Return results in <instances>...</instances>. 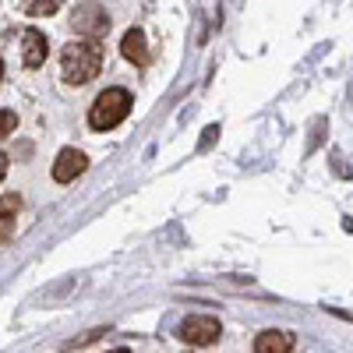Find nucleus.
I'll return each instance as SVG.
<instances>
[{"mask_svg":"<svg viewBox=\"0 0 353 353\" xmlns=\"http://www.w3.org/2000/svg\"><path fill=\"white\" fill-rule=\"evenodd\" d=\"M103 68V50L96 39H74L61 50V74L68 85H88Z\"/></svg>","mask_w":353,"mask_h":353,"instance_id":"f257e3e1","label":"nucleus"},{"mask_svg":"<svg viewBox=\"0 0 353 353\" xmlns=\"http://www.w3.org/2000/svg\"><path fill=\"white\" fill-rule=\"evenodd\" d=\"M176 336H181L188 346H212L223 336V325H219V318H212V314H191V318H184L181 325H176Z\"/></svg>","mask_w":353,"mask_h":353,"instance_id":"20e7f679","label":"nucleus"},{"mask_svg":"<svg viewBox=\"0 0 353 353\" xmlns=\"http://www.w3.org/2000/svg\"><path fill=\"white\" fill-rule=\"evenodd\" d=\"M4 176H8V156L0 152V181H4Z\"/></svg>","mask_w":353,"mask_h":353,"instance_id":"ddd939ff","label":"nucleus"},{"mask_svg":"<svg viewBox=\"0 0 353 353\" xmlns=\"http://www.w3.org/2000/svg\"><path fill=\"white\" fill-rule=\"evenodd\" d=\"M0 81H4V61H0Z\"/></svg>","mask_w":353,"mask_h":353,"instance_id":"4468645a","label":"nucleus"},{"mask_svg":"<svg viewBox=\"0 0 353 353\" xmlns=\"http://www.w3.org/2000/svg\"><path fill=\"white\" fill-rule=\"evenodd\" d=\"M131 113V92L128 88H106L96 96L92 110H88V128L92 131H113L117 124H124Z\"/></svg>","mask_w":353,"mask_h":353,"instance_id":"f03ea898","label":"nucleus"},{"mask_svg":"<svg viewBox=\"0 0 353 353\" xmlns=\"http://www.w3.org/2000/svg\"><path fill=\"white\" fill-rule=\"evenodd\" d=\"M14 233V212H0V244H8Z\"/></svg>","mask_w":353,"mask_h":353,"instance_id":"9b49d317","label":"nucleus"},{"mask_svg":"<svg viewBox=\"0 0 353 353\" xmlns=\"http://www.w3.org/2000/svg\"><path fill=\"white\" fill-rule=\"evenodd\" d=\"M74 32L81 36V39H103L106 32H110V14H106V8L103 4H92V0H88V4H78L74 11H71V21H68Z\"/></svg>","mask_w":353,"mask_h":353,"instance_id":"7ed1b4c3","label":"nucleus"},{"mask_svg":"<svg viewBox=\"0 0 353 353\" xmlns=\"http://www.w3.org/2000/svg\"><path fill=\"white\" fill-rule=\"evenodd\" d=\"M85 166H88L85 152H78V149H61V156H57V163H53V181H57V184H71V181H78V176L85 173Z\"/></svg>","mask_w":353,"mask_h":353,"instance_id":"39448f33","label":"nucleus"},{"mask_svg":"<svg viewBox=\"0 0 353 353\" xmlns=\"http://www.w3.org/2000/svg\"><path fill=\"white\" fill-rule=\"evenodd\" d=\"M121 53H124V61H131L138 68L149 64V46H145V32H141V28H128L124 39H121Z\"/></svg>","mask_w":353,"mask_h":353,"instance_id":"0eeeda50","label":"nucleus"},{"mask_svg":"<svg viewBox=\"0 0 353 353\" xmlns=\"http://www.w3.org/2000/svg\"><path fill=\"white\" fill-rule=\"evenodd\" d=\"M21 209V194H4V198H0V212H18Z\"/></svg>","mask_w":353,"mask_h":353,"instance_id":"f8f14e48","label":"nucleus"},{"mask_svg":"<svg viewBox=\"0 0 353 353\" xmlns=\"http://www.w3.org/2000/svg\"><path fill=\"white\" fill-rule=\"evenodd\" d=\"M46 61V36L39 32V28H25L21 32V64L25 68H43Z\"/></svg>","mask_w":353,"mask_h":353,"instance_id":"423d86ee","label":"nucleus"},{"mask_svg":"<svg viewBox=\"0 0 353 353\" xmlns=\"http://www.w3.org/2000/svg\"><path fill=\"white\" fill-rule=\"evenodd\" d=\"M64 0H18V11L28 14V18H43V14H53Z\"/></svg>","mask_w":353,"mask_h":353,"instance_id":"1a4fd4ad","label":"nucleus"},{"mask_svg":"<svg viewBox=\"0 0 353 353\" xmlns=\"http://www.w3.org/2000/svg\"><path fill=\"white\" fill-rule=\"evenodd\" d=\"M290 350H293V332H286V329L258 332V339H254V353H290Z\"/></svg>","mask_w":353,"mask_h":353,"instance_id":"6e6552de","label":"nucleus"},{"mask_svg":"<svg viewBox=\"0 0 353 353\" xmlns=\"http://www.w3.org/2000/svg\"><path fill=\"white\" fill-rule=\"evenodd\" d=\"M14 128H18V117H14L11 110H0V138L14 134Z\"/></svg>","mask_w":353,"mask_h":353,"instance_id":"9d476101","label":"nucleus"},{"mask_svg":"<svg viewBox=\"0 0 353 353\" xmlns=\"http://www.w3.org/2000/svg\"><path fill=\"white\" fill-rule=\"evenodd\" d=\"M110 353H128V350H110Z\"/></svg>","mask_w":353,"mask_h":353,"instance_id":"2eb2a0df","label":"nucleus"}]
</instances>
